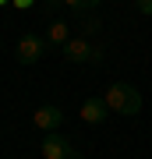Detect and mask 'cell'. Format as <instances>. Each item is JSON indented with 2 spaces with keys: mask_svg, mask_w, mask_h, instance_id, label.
<instances>
[{
  "mask_svg": "<svg viewBox=\"0 0 152 159\" xmlns=\"http://www.w3.org/2000/svg\"><path fill=\"white\" fill-rule=\"evenodd\" d=\"M103 99H106L110 113H120V117H135V113H141V92L131 85V81H113Z\"/></svg>",
  "mask_w": 152,
  "mask_h": 159,
  "instance_id": "6da1fadb",
  "label": "cell"
},
{
  "mask_svg": "<svg viewBox=\"0 0 152 159\" xmlns=\"http://www.w3.org/2000/svg\"><path fill=\"white\" fill-rule=\"evenodd\" d=\"M39 152H43V159H81V152L74 148V142L64 138V134H57V131H50V134L39 142Z\"/></svg>",
  "mask_w": 152,
  "mask_h": 159,
  "instance_id": "7a4b0ae2",
  "label": "cell"
},
{
  "mask_svg": "<svg viewBox=\"0 0 152 159\" xmlns=\"http://www.w3.org/2000/svg\"><path fill=\"white\" fill-rule=\"evenodd\" d=\"M60 53H64V60H67V64H96V60H103V50H99V46H92L85 35H81V39H67Z\"/></svg>",
  "mask_w": 152,
  "mask_h": 159,
  "instance_id": "3957f363",
  "label": "cell"
},
{
  "mask_svg": "<svg viewBox=\"0 0 152 159\" xmlns=\"http://www.w3.org/2000/svg\"><path fill=\"white\" fill-rule=\"evenodd\" d=\"M46 50H50V43L28 32V35H21V39H18V50H14V57H18V64L32 67V64H39V60H43V53H46Z\"/></svg>",
  "mask_w": 152,
  "mask_h": 159,
  "instance_id": "277c9868",
  "label": "cell"
},
{
  "mask_svg": "<svg viewBox=\"0 0 152 159\" xmlns=\"http://www.w3.org/2000/svg\"><path fill=\"white\" fill-rule=\"evenodd\" d=\"M32 124L39 127L43 134H50V131H57V127L64 124V110H60V106H50V102H46V106H39V110L32 113Z\"/></svg>",
  "mask_w": 152,
  "mask_h": 159,
  "instance_id": "5b68a950",
  "label": "cell"
},
{
  "mask_svg": "<svg viewBox=\"0 0 152 159\" xmlns=\"http://www.w3.org/2000/svg\"><path fill=\"white\" fill-rule=\"evenodd\" d=\"M106 117H110L106 99H85V106H81V120L85 124H103Z\"/></svg>",
  "mask_w": 152,
  "mask_h": 159,
  "instance_id": "8992f818",
  "label": "cell"
},
{
  "mask_svg": "<svg viewBox=\"0 0 152 159\" xmlns=\"http://www.w3.org/2000/svg\"><path fill=\"white\" fill-rule=\"evenodd\" d=\"M67 39H71V25L57 18L50 29H46V43H50V50H64V43H67Z\"/></svg>",
  "mask_w": 152,
  "mask_h": 159,
  "instance_id": "52a82bcc",
  "label": "cell"
},
{
  "mask_svg": "<svg viewBox=\"0 0 152 159\" xmlns=\"http://www.w3.org/2000/svg\"><path fill=\"white\" fill-rule=\"evenodd\" d=\"M81 29H85V35H96V32L103 29V21H99L96 14H89V18H85V25H81Z\"/></svg>",
  "mask_w": 152,
  "mask_h": 159,
  "instance_id": "ba28073f",
  "label": "cell"
},
{
  "mask_svg": "<svg viewBox=\"0 0 152 159\" xmlns=\"http://www.w3.org/2000/svg\"><path fill=\"white\" fill-rule=\"evenodd\" d=\"M99 4H103V0H81V4L74 7V11H78V14H89V11H96Z\"/></svg>",
  "mask_w": 152,
  "mask_h": 159,
  "instance_id": "9c48e42d",
  "label": "cell"
},
{
  "mask_svg": "<svg viewBox=\"0 0 152 159\" xmlns=\"http://www.w3.org/2000/svg\"><path fill=\"white\" fill-rule=\"evenodd\" d=\"M135 7H138L141 14H152V0H135Z\"/></svg>",
  "mask_w": 152,
  "mask_h": 159,
  "instance_id": "30bf717a",
  "label": "cell"
},
{
  "mask_svg": "<svg viewBox=\"0 0 152 159\" xmlns=\"http://www.w3.org/2000/svg\"><path fill=\"white\" fill-rule=\"evenodd\" d=\"M60 4H67V7H71V11H74V7H78V4H81V0H60Z\"/></svg>",
  "mask_w": 152,
  "mask_h": 159,
  "instance_id": "8fae6325",
  "label": "cell"
},
{
  "mask_svg": "<svg viewBox=\"0 0 152 159\" xmlns=\"http://www.w3.org/2000/svg\"><path fill=\"white\" fill-rule=\"evenodd\" d=\"M46 4H50V7H57V4H60V0H46Z\"/></svg>",
  "mask_w": 152,
  "mask_h": 159,
  "instance_id": "7c38bea8",
  "label": "cell"
},
{
  "mask_svg": "<svg viewBox=\"0 0 152 159\" xmlns=\"http://www.w3.org/2000/svg\"><path fill=\"white\" fill-rule=\"evenodd\" d=\"M0 4H4V0H0Z\"/></svg>",
  "mask_w": 152,
  "mask_h": 159,
  "instance_id": "4fadbf2b",
  "label": "cell"
}]
</instances>
